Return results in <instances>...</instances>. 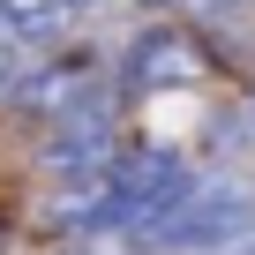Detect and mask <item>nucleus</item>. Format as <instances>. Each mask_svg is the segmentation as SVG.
Instances as JSON below:
<instances>
[{
  "mask_svg": "<svg viewBox=\"0 0 255 255\" xmlns=\"http://www.w3.org/2000/svg\"><path fill=\"white\" fill-rule=\"evenodd\" d=\"M255 240V188L240 173H195V188L128 248V255H218Z\"/></svg>",
  "mask_w": 255,
  "mask_h": 255,
  "instance_id": "obj_1",
  "label": "nucleus"
},
{
  "mask_svg": "<svg viewBox=\"0 0 255 255\" xmlns=\"http://www.w3.org/2000/svg\"><path fill=\"white\" fill-rule=\"evenodd\" d=\"M113 158H120V143H113V90H98L75 113H60L45 128V143H38V165H45L53 188L60 180H83V173H105Z\"/></svg>",
  "mask_w": 255,
  "mask_h": 255,
  "instance_id": "obj_2",
  "label": "nucleus"
},
{
  "mask_svg": "<svg viewBox=\"0 0 255 255\" xmlns=\"http://www.w3.org/2000/svg\"><path fill=\"white\" fill-rule=\"evenodd\" d=\"M105 90V60L83 45H68V53H53V60H30L15 83H8V105L23 113V120H60V113H75L83 98H98Z\"/></svg>",
  "mask_w": 255,
  "mask_h": 255,
  "instance_id": "obj_3",
  "label": "nucleus"
},
{
  "mask_svg": "<svg viewBox=\"0 0 255 255\" xmlns=\"http://www.w3.org/2000/svg\"><path fill=\"white\" fill-rule=\"evenodd\" d=\"M195 75H203V53L180 30H143L120 53V90H173V83H195Z\"/></svg>",
  "mask_w": 255,
  "mask_h": 255,
  "instance_id": "obj_4",
  "label": "nucleus"
},
{
  "mask_svg": "<svg viewBox=\"0 0 255 255\" xmlns=\"http://www.w3.org/2000/svg\"><path fill=\"white\" fill-rule=\"evenodd\" d=\"M68 15H75V0H0V38L30 53V45H53Z\"/></svg>",
  "mask_w": 255,
  "mask_h": 255,
  "instance_id": "obj_5",
  "label": "nucleus"
},
{
  "mask_svg": "<svg viewBox=\"0 0 255 255\" xmlns=\"http://www.w3.org/2000/svg\"><path fill=\"white\" fill-rule=\"evenodd\" d=\"M188 8H195V15H210V23H225V15H240V8H248V0H188Z\"/></svg>",
  "mask_w": 255,
  "mask_h": 255,
  "instance_id": "obj_6",
  "label": "nucleus"
},
{
  "mask_svg": "<svg viewBox=\"0 0 255 255\" xmlns=\"http://www.w3.org/2000/svg\"><path fill=\"white\" fill-rule=\"evenodd\" d=\"M218 255H255V240H240V248H218Z\"/></svg>",
  "mask_w": 255,
  "mask_h": 255,
  "instance_id": "obj_7",
  "label": "nucleus"
},
{
  "mask_svg": "<svg viewBox=\"0 0 255 255\" xmlns=\"http://www.w3.org/2000/svg\"><path fill=\"white\" fill-rule=\"evenodd\" d=\"M135 8H150V15H158V8H173V0H135Z\"/></svg>",
  "mask_w": 255,
  "mask_h": 255,
  "instance_id": "obj_8",
  "label": "nucleus"
},
{
  "mask_svg": "<svg viewBox=\"0 0 255 255\" xmlns=\"http://www.w3.org/2000/svg\"><path fill=\"white\" fill-rule=\"evenodd\" d=\"M248 135H255V105H248Z\"/></svg>",
  "mask_w": 255,
  "mask_h": 255,
  "instance_id": "obj_9",
  "label": "nucleus"
}]
</instances>
